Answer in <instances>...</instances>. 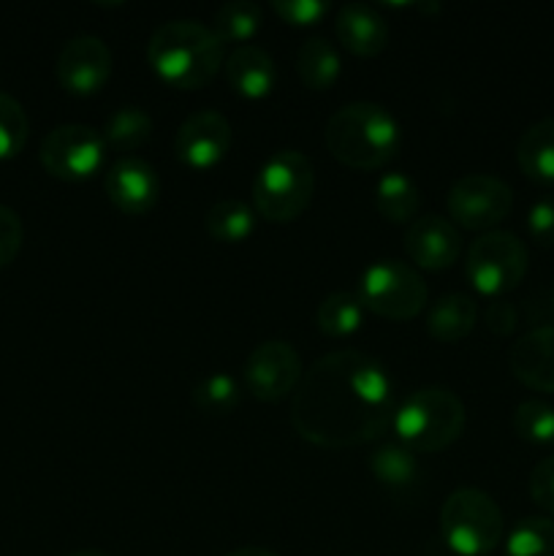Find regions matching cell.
<instances>
[{"label":"cell","mask_w":554,"mask_h":556,"mask_svg":"<svg viewBox=\"0 0 554 556\" xmlns=\"http://www.w3.org/2000/svg\"><path fill=\"white\" fill-rule=\"evenodd\" d=\"M394 410V386L383 364L362 351H335L304 372L291 424L304 443L342 451L378 440Z\"/></svg>","instance_id":"cell-1"},{"label":"cell","mask_w":554,"mask_h":556,"mask_svg":"<svg viewBox=\"0 0 554 556\" xmlns=\"http://www.w3.org/2000/svg\"><path fill=\"white\" fill-rule=\"evenodd\" d=\"M147 60L158 79L177 90L210 85L226 63V43L199 20H172L152 33Z\"/></svg>","instance_id":"cell-2"},{"label":"cell","mask_w":554,"mask_h":556,"mask_svg":"<svg viewBox=\"0 0 554 556\" xmlns=\"http://www.w3.org/2000/svg\"><path fill=\"white\" fill-rule=\"evenodd\" d=\"M324 139L331 157L353 172L383 168L402 147L396 117L373 101H353L331 114Z\"/></svg>","instance_id":"cell-3"},{"label":"cell","mask_w":554,"mask_h":556,"mask_svg":"<svg viewBox=\"0 0 554 556\" xmlns=\"http://www.w3.org/2000/svg\"><path fill=\"white\" fill-rule=\"evenodd\" d=\"M467 424L465 405L459 396L443 386L416 389L391 418L400 445L413 454H440L462 438Z\"/></svg>","instance_id":"cell-4"},{"label":"cell","mask_w":554,"mask_h":556,"mask_svg":"<svg viewBox=\"0 0 554 556\" xmlns=\"http://www.w3.org/2000/svg\"><path fill=\"white\" fill-rule=\"evenodd\" d=\"M315 193V168L299 150H277L253 179V210L269 223H293Z\"/></svg>","instance_id":"cell-5"},{"label":"cell","mask_w":554,"mask_h":556,"mask_svg":"<svg viewBox=\"0 0 554 556\" xmlns=\"http://www.w3.org/2000/svg\"><path fill=\"white\" fill-rule=\"evenodd\" d=\"M505 532L503 510L481 489H456L440 508V535L459 556H487L500 546Z\"/></svg>","instance_id":"cell-6"},{"label":"cell","mask_w":554,"mask_h":556,"mask_svg":"<svg viewBox=\"0 0 554 556\" xmlns=\"http://www.w3.org/2000/svg\"><path fill=\"white\" fill-rule=\"evenodd\" d=\"M356 296L367 313L402 324L424 313L429 291L416 266L400 258H380L362 271Z\"/></svg>","instance_id":"cell-7"},{"label":"cell","mask_w":554,"mask_h":556,"mask_svg":"<svg viewBox=\"0 0 554 556\" xmlns=\"http://www.w3.org/2000/svg\"><path fill=\"white\" fill-rule=\"evenodd\" d=\"M530 266L525 242L511 231H487L470 244L465 277L481 296L503 299L521 286Z\"/></svg>","instance_id":"cell-8"},{"label":"cell","mask_w":554,"mask_h":556,"mask_svg":"<svg viewBox=\"0 0 554 556\" xmlns=\"http://www.w3.org/2000/svg\"><path fill=\"white\" fill-rule=\"evenodd\" d=\"M106 141L92 125L65 123L49 130L41 141V166L63 182L92 179L106 163Z\"/></svg>","instance_id":"cell-9"},{"label":"cell","mask_w":554,"mask_h":556,"mask_svg":"<svg viewBox=\"0 0 554 556\" xmlns=\"http://www.w3.org/2000/svg\"><path fill=\"white\" fill-rule=\"evenodd\" d=\"M449 217L465 231H494L514 210V190L492 174H465L449 190Z\"/></svg>","instance_id":"cell-10"},{"label":"cell","mask_w":554,"mask_h":556,"mask_svg":"<svg viewBox=\"0 0 554 556\" xmlns=\"http://www.w3.org/2000/svg\"><path fill=\"white\" fill-rule=\"evenodd\" d=\"M244 389L259 402H282L297 394L304 378L302 356L286 340H266L253 348L242 367Z\"/></svg>","instance_id":"cell-11"},{"label":"cell","mask_w":554,"mask_h":556,"mask_svg":"<svg viewBox=\"0 0 554 556\" xmlns=\"http://www.w3.org/2000/svg\"><path fill=\"white\" fill-rule=\"evenodd\" d=\"M231 141V123L215 109H204L182 119L174 136V155L193 172H210L228 155Z\"/></svg>","instance_id":"cell-12"},{"label":"cell","mask_w":554,"mask_h":556,"mask_svg":"<svg viewBox=\"0 0 554 556\" xmlns=\"http://www.w3.org/2000/svg\"><path fill=\"white\" fill-rule=\"evenodd\" d=\"M60 87L76 98H90L106 87L112 76V52L98 36H74L58 54L54 65Z\"/></svg>","instance_id":"cell-13"},{"label":"cell","mask_w":554,"mask_h":556,"mask_svg":"<svg viewBox=\"0 0 554 556\" xmlns=\"http://www.w3.org/2000/svg\"><path fill=\"white\" fill-rule=\"evenodd\" d=\"M405 253L411 266H416V269H451L462 253L459 228L443 215L416 217L405 231Z\"/></svg>","instance_id":"cell-14"},{"label":"cell","mask_w":554,"mask_h":556,"mask_svg":"<svg viewBox=\"0 0 554 556\" xmlns=\"http://www.w3.org/2000/svg\"><path fill=\"white\" fill-rule=\"evenodd\" d=\"M106 195L123 215L141 217L161 199V177L144 157L125 155L106 172Z\"/></svg>","instance_id":"cell-15"},{"label":"cell","mask_w":554,"mask_h":556,"mask_svg":"<svg viewBox=\"0 0 554 556\" xmlns=\"http://www.w3.org/2000/svg\"><path fill=\"white\" fill-rule=\"evenodd\" d=\"M508 367L527 389L554 394V326H538L514 342Z\"/></svg>","instance_id":"cell-16"},{"label":"cell","mask_w":554,"mask_h":556,"mask_svg":"<svg viewBox=\"0 0 554 556\" xmlns=\"http://www.w3.org/2000/svg\"><path fill=\"white\" fill-rule=\"evenodd\" d=\"M337 41L356 58H378L389 47V25L383 16L364 3H348L337 11Z\"/></svg>","instance_id":"cell-17"},{"label":"cell","mask_w":554,"mask_h":556,"mask_svg":"<svg viewBox=\"0 0 554 556\" xmlns=\"http://www.w3.org/2000/svg\"><path fill=\"white\" fill-rule=\"evenodd\" d=\"M223 74H226L228 87L248 101H261V98L272 96L277 85L275 60L255 43L234 47V52L223 63Z\"/></svg>","instance_id":"cell-18"},{"label":"cell","mask_w":554,"mask_h":556,"mask_svg":"<svg viewBox=\"0 0 554 556\" xmlns=\"http://www.w3.org/2000/svg\"><path fill=\"white\" fill-rule=\"evenodd\" d=\"M478 320V304L476 299L467 296V293H445L438 302L429 307L427 313V334L435 342H462L473 329H476Z\"/></svg>","instance_id":"cell-19"},{"label":"cell","mask_w":554,"mask_h":556,"mask_svg":"<svg viewBox=\"0 0 554 556\" xmlns=\"http://www.w3.org/2000/svg\"><path fill=\"white\" fill-rule=\"evenodd\" d=\"M516 163L532 182L554 185V117L538 119L521 134Z\"/></svg>","instance_id":"cell-20"},{"label":"cell","mask_w":554,"mask_h":556,"mask_svg":"<svg viewBox=\"0 0 554 556\" xmlns=\"http://www.w3.org/2000/svg\"><path fill=\"white\" fill-rule=\"evenodd\" d=\"M297 74L307 90L324 92L335 87L342 74L340 52L335 43L320 36L307 38L297 52Z\"/></svg>","instance_id":"cell-21"},{"label":"cell","mask_w":554,"mask_h":556,"mask_svg":"<svg viewBox=\"0 0 554 556\" xmlns=\"http://www.w3.org/2000/svg\"><path fill=\"white\" fill-rule=\"evenodd\" d=\"M375 210L389 223L411 226L421 210V190L407 174L389 172L375 185Z\"/></svg>","instance_id":"cell-22"},{"label":"cell","mask_w":554,"mask_h":556,"mask_svg":"<svg viewBox=\"0 0 554 556\" xmlns=\"http://www.w3.org/2000/svg\"><path fill=\"white\" fill-rule=\"evenodd\" d=\"M255 210L248 201L239 199H221L206 210L204 228L215 242L221 244H239L248 242L255 231Z\"/></svg>","instance_id":"cell-23"},{"label":"cell","mask_w":554,"mask_h":556,"mask_svg":"<svg viewBox=\"0 0 554 556\" xmlns=\"http://www.w3.org/2000/svg\"><path fill=\"white\" fill-rule=\"evenodd\" d=\"M364 313H367V309L362 307L356 293L337 291L329 293V296L318 304V309H315V326H318L320 334L329 337V340H342V337H351L362 329Z\"/></svg>","instance_id":"cell-24"},{"label":"cell","mask_w":554,"mask_h":556,"mask_svg":"<svg viewBox=\"0 0 554 556\" xmlns=\"http://www.w3.org/2000/svg\"><path fill=\"white\" fill-rule=\"evenodd\" d=\"M152 136V117L141 106H119L103 125V141L117 152H134Z\"/></svg>","instance_id":"cell-25"},{"label":"cell","mask_w":554,"mask_h":556,"mask_svg":"<svg viewBox=\"0 0 554 556\" xmlns=\"http://www.w3.org/2000/svg\"><path fill=\"white\" fill-rule=\"evenodd\" d=\"M261 20H264L261 5L250 3V0H234V3L221 5L215 11L212 30H215V36L223 43H239V47H244L250 38L259 36Z\"/></svg>","instance_id":"cell-26"},{"label":"cell","mask_w":554,"mask_h":556,"mask_svg":"<svg viewBox=\"0 0 554 556\" xmlns=\"http://www.w3.org/2000/svg\"><path fill=\"white\" fill-rule=\"evenodd\" d=\"M369 470H373L375 481L383 483L386 489H411L418 481V459L413 451H407L405 445H383L373 454L369 459Z\"/></svg>","instance_id":"cell-27"},{"label":"cell","mask_w":554,"mask_h":556,"mask_svg":"<svg viewBox=\"0 0 554 556\" xmlns=\"http://www.w3.org/2000/svg\"><path fill=\"white\" fill-rule=\"evenodd\" d=\"M190 402L199 413L204 416H228L239 407L242 402V386L237 383V378L226 372L206 375L193 391H190Z\"/></svg>","instance_id":"cell-28"},{"label":"cell","mask_w":554,"mask_h":556,"mask_svg":"<svg viewBox=\"0 0 554 556\" xmlns=\"http://www.w3.org/2000/svg\"><path fill=\"white\" fill-rule=\"evenodd\" d=\"M505 556H554L552 516H527L505 541Z\"/></svg>","instance_id":"cell-29"},{"label":"cell","mask_w":554,"mask_h":556,"mask_svg":"<svg viewBox=\"0 0 554 556\" xmlns=\"http://www.w3.org/2000/svg\"><path fill=\"white\" fill-rule=\"evenodd\" d=\"M514 432L525 443L554 445V407L541 400H525L514 410Z\"/></svg>","instance_id":"cell-30"},{"label":"cell","mask_w":554,"mask_h":556,"mask_svg":"<svg viewBox=\"0 0 554 556\" xmlns=\"http://www.w3.org/2000/svg\"><path fill=\"white\" fill-rule=\"evenodd\" d=\"M30 136V119L25 109L9 92H0V161L16 157Z\"/></svg>","instance_id":"cell-31"},{"label":"cell","mask_w":554,"mask_h":556,"mask_svg":"<svg viewBox=\"0 0 554 556\" xmlns=\"http://www.w3.org/2000/svg\"><path fill=\"white\" fill-rule=\"evenodd\" d=\"M272 11L291 27H313L329 14V3H320V0H275Z\"/></svg>","instance_id":"cell-32"},{"label":"cell","mask_w":554,"mask_h":556,"mask_svg":"<svg viewBox=\"0 0 554 556\" xmlns=\"http://www.w3.org/2000/svg\"><path fill=\"white\" fill-rule=\"evenodd\" d=\"M527 233L536 244L541 248H554V199L546 195V199H538L536 204L527 210Z\"/></svg>","instance_id":"cell-33"},{"label":"cell","mask_w":554,"mask_h":556,"mask_svg":"<svg viewBox=\"0 0 554 556\" xmlns=\"http://www.w3.org/2000/svg\"><path fill=\"white\" fill-rule=\"evenodd\" d=\"M22 239H25L22 217L16 215L11 206L0 204V269H3V266H9L11 261L20 255Z\"/></svg>","instance_id":"cell-34"},{"label":"cell","mask_w":554,"mask_h":556,"mask_svg":"<svg viewBox=\"0 0 554 556\" xmlns=\"http://www.w3.org/2000/svg\"><path fill=\"white\" fill-rule=\"evenodd\" d=\"M530 497L538 508L554 516V456L538 462L530 472Z\"/></svg>","instance_id":"cell-35"},{"label":"cell","mask_w":554,"mask_h":556,"mask_svg":"<svg viewBox=\"0 0 554 556\" xmlns=\"http://www.w3.org/2000/svg\"><path fill=\"white\" fill-rule=\"evenodd\" d=\"M487 326L492 334H500V337H508L511 331L516 329V320H519V315H516L514 304L503 302V299H494L492 304L487 307Z\"/></svg>","instance_id":"cell-36"},{"label":"cell","mask_w":554,"mask_h":556,"mask_svg":"<svg viewBox=\"0 0 554 556\" xmlns=\"http://www.w3.org/2000/svg\"><path fill=\"white\" fill-rule=\"evenodd\" d=\"M226 556H280V554L269 552V548H261V546H242V548H237V552H231Z\"/></svg>","instance_id":"cell-37"},{"label":"cell","mask_w":554,"mask_h":556,"mask_svg":"<svg viewBox=\"0 0 554 556\" xmlns=\"http://www.w3.org/2000/svg\"><path fill=\"white\" fill-rule=\"evenodd\" d=\"M68 556H109V554H103V552H74Z\"/></svg>","instance_id":"cell-38"},{"label":"cell","mask_w":554,"mask_h":556,"mask_svg":"<svg viewBox=\"0 0 554 556\" xmlns=\"http://www.w3.org/2000/svg\"><path fill=\"white\" fill-rule=\"evenodd\" d=\"M549 304H552V309H554V286H552V291H549Z\"/></svg>","instance_id":"cell-39"}]
</instances>
